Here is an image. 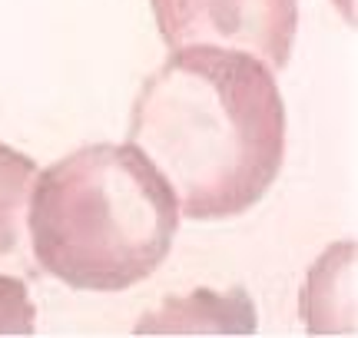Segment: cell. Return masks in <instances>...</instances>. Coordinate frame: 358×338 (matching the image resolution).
I'll list each match as a JSON object with an SVG mask.
<instances>
[{"instance_id":"3","label":"cell","mask_w":358,"mask_h":338,"mask_svg":"<svg viewBox=\"0 0 358 338\" xmlns=\"http://www.w3.org/2000/svg\"><path fill=\"white\" fill-rule=\"evenodd\" d=\"M169 50L226 47L279 73L299 30V0H150Z\"/></svg>"},{"instance_id":"5","label":"cell","mask_w":358,"mask_h":338,"mask_svg":"<svg viewBox=\"0 0 358 338\" xmlns=\"http://www.w3.org/2000/svg\"><path fill=\"white\" fill-rule=\"evenodd\" d=\"M37 309L20 275L0 272V335H34Z\"/></svg>"},{"instance_id":"1","label":"cell","mask_w":358,"mask_h":338,"mask_svg":"<svg viewBox=\"0 0 358 338\" xmlns=\"http://www.w3.org/2000/svg\"><path fill=\"white\" fill-rule=\"evenodd\" d=\"M129 143L169 182L182 216H243L285 163L275 70L226 47L173 50L133 103Z\"/></svg>"},{"instance_id":"2","label":"cell","mask_w":358,"mask_h":338,"mask_svg":"<svg viewBox=\"0 0 358 338\" xmlns=\"http://www.w3.org/2000/svg\"><path fill=\"white\" fill-rule=\"evenodd\" d=\"M27 226L40 272L80 292H127L166 262L179 206L133 143H90L37 172Z\"/></svg>"},{"instance_id":"4","label":"cell","mask_w":358,"mask_h":338,"mask_svg":"<svg viewBox=\"0 0 358 338\" xmlns=\"http://www.w3.org/2000/svg\"><path fill=\"white\" fill-rule=\"evenodd\" d=\"M34 179H37V163L20 149L0 143V272L20 279L40 272L27 226Z\"/></svg>"}]
</instances>
